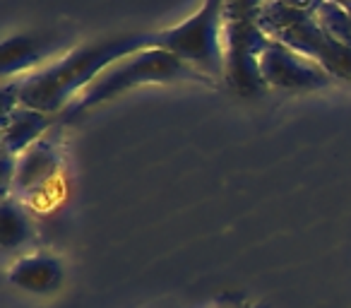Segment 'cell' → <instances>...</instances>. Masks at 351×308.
<instances>
[{"label": "cell", "mask_w": 351, "mask_h": 308, "mask_svg": "<svg viewBox=\"0 0 351 308\" xmlns=\"http://www.w3.org/2000/svg\"><path fill=\"white\" fill-rule=\"evenodd\" d=\"M260 75L267 87L277 89H320L335 80L320 63L274 39L260 54Z\"/></svg>", "instance_id": "8992f818"}, {"label": "cell", "mask_w": 351, "mask_h": 308, "mask_svg": "<svg viewBox=\"0 0 351 308\" xmlns=\"http://www.w3.org/2000/svg\"><path fill=\"white\" fill-rule=\"evenodd\" d=\"M315 15L320 20V25L330 32L332 39H337L339 44L351 49V15L337 0H322L315 8Z\"/></svg>", "instance_id": "7c38bea8"}, {"label": "cell", "mask_w": 351, "mask_h": 308, "mask_svg": "<svg viewBox=\"0 0 351 308\" xmlns=\"http://www.w3.org/2000/svg\"><path fill=\"white\" fill-rule=\"evenodd\" d=\"M173 80H207L205 75H200L195 68H191L188 63H183L178 56L169 54L164 49H142L137 54L125 56L123 60L113 63L111 68H106L73 104L70 108H65V116L75 118L77 113L87 111V108L97 106V104L106 102L111 97L128 92L132 87L149 82H173Z\"/></svg>", "instance_id": "3957f363"}, {"label": "cell", "mask_w": 351, "mask_h": 308, "mask_svg": "<svg viewBox=\"0 0 351 308\" xmlns=\"http://www.w3.org/2000/svg\"><path fill=\"white\" fill-rule=\"evenodd\" d=\"M12 167H17L15 154L5 152V157H3V191H5V193H8V188H10V183H12V174H17V171H12Z\"/></svg>", "instance_id": "4fadbf2b"}, {"label": "cell", "mask_w": 351, "mask_h": 308, "mask_svg": "<svg viewBox=\"0 0 351 308\" xmlns=\"http://www.w3.org/2000/svg\"><path fill=\"white\" fill-rule=\"evenodd\" d=\"M152 46V34H130L84 46L60 63L32 75L20 82V106L41 113H58L70 99L80 97L87 84L125 56Z\"/></svg>", "instance_id": "6da1fadb"}, {"label": "cell", "mask_w": 351, "mask_h": 308, "mask_svg": "<svg viewBox=\"0 0 351 308\" xmlns=\"http://www.w3.org/2000/svg\"><path fill=\"white\" fill-rule=\"evenodd\" d=\"M258 25L269 39L320 63L332 78L351 80V49L332 39L330 32L320 25L315 10L265 3L258 15Z\"/></svg>", "instance_id": "7a4b0ae2"}, {"label": "cell", "mask_w": 351, "mask_h": 308, "mask_svg": "<svg viewBox=\"0 0 351 308\" xmlns=\"http://www.w3.org/2000/svg\"><path fill=\"white\" fill-rule=\"evenodd\" d=\"M152 46L178 56L207 80H224V0H205L183 25L152 34Z\"/></svg>", "instance_id": "277c9868"}, {"label": "cell", "mask_w": 351, "mask_h": 308, "mask_svg": "<svg viewBox=\"0 0 351 308\" xmlns=\"http://www.w3.org/2000/svg\"><path fill=\"white\" fill-rule=\"evenodd\" d=\"M267 41L258 17H224V80L241 97H258L267 89L260 75V54Z\"/></svg>", "instance_id": "5b68a950"}, {"label": "cell", "mask_w": 351, "mask_h": 308, "mask_svg": "<svg viewBox=\"0 0 351 308\" xmlns=\"http://www.w3.org/2000/svg\"><path fill=\"white\" fill-rule=\"evenodd\" d=\"M12 284L32 294H51L63 282V270L60 263L49 255H32L12 268L10 272Z\"/></svg>", "instance_id": "30bf717a"}, {"label": "cell", "mask_w": 351, "mask_h": 308, "mask_svg": "<svg viewBox=\"0 0 351 308\" xmlns=\"http://www.w3.org/2000/svg\"><path fill=\"white\" fill-rule=\"evenodd\" d=\"M267 3H284V5H293V8H311L315 10L322 0H267Z\"/></svg>", "instance_id": "5bb4252c"}, {"label": "cell", "mask_w": 351, "mask_h": 308, "mask_svg": "<svg viewBox=\"0 0 351 308\" xmlns=\"http://www.w3.org/2000/svg\"><path fill=\"white\" fill-rule=\"evenodd\" d=\"M32 236L29 220L25 217V212L17 205H12L10 200L3 202L0 210V246L10 253L17 246H22Z\"/></svg>", "instance_id": "8fae6325"}, {"label": "cell", "mask_w": 351, "mask_h": 308, "mask_svg": "<svg viewBox=\"0 0 351 308\" xmlns=\"http://www.w3.org/2000/svg\"><path fill=\"white\" fill-rule=\"evenodd\" d=\"M63 39L56 34H32V36H12L3 44V75H12L34 65L53 54Z\"/></svg>", "instance_id": "9c48e42d"}, {"label": "cell", "mask_w": 351, "mask_h": 308, "mask_svg": "<svg viewBox=\"0 0 351 308\" xmlns=\"http://www.w3.org/2000/svg\"><path fill=\"white\" fill-rule=\"evenodd\" d=\"M58 167H60V159H58V152L53 150V145L49 140H39L22 157H17V167H15L17 188L34 191V188L46 186L58 174Z\"/></svg>", "instance_id": "ba28073f"}, {"label": "cell", "mask_w": 351, "mask_h": 308, "mask_svg": "<svg viewBox=\"0 0 351 308\" xmlns=\"http://www.w3.org/2000/svg\"><path fill=\"white\" fill-rule=\"evenodd\" d=\"M51 126L49 113L34 111V108L17 106L10 116L3 118V150L20 157L32 145L39 142V135Z\"/></svg>", "instance_id": "52a82bcc"}]
</instances>
